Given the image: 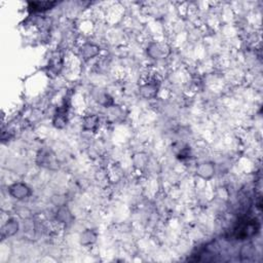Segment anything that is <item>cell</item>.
I'll list each match as a JSON object with an SVG mask.
<instances>
[{
	"mask_svg": "<svg viewBox=\"0 0 263 263\" xmlns=\"http://www.w3.org/2000/svg\"><path fill=\"white\" fill-rule=\"evenodd\" d=\"M259 229V225L256 220H248L240 222L238 226L235 228L234 233L237 239H245L247 237H251L257 233Z\"/></svg>",
	"mask_w": 263,
	"mask_h": 263,
	"instance_id": "6da1fadb",
	"label": "cell"
}]
</instances>
